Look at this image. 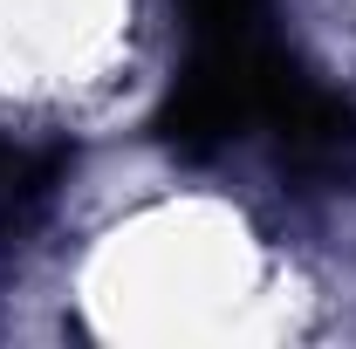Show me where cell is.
Here are the masks:
<instances>
[{
    "mask_svg": "<svg viewBox=\"0 0 356 349\" xmlns=\"http://www.w3.org/2000/svg\"><path fill=\"white\" fill-rule=\"evenodd\" d=\"M83 288L110 336H240L267 302V247L213 199H165L131 213L89 254Z\"/></svg>",
    "mask_w": 356,
    "mask_h": 349,
    "instance_id": "1",
    "label": "cell"
},
{
    "mask_svg": "<svg viewBox=\"0 0 356 349\" xmlns=\"http://www.w3.org/2000/svg\"><path fill=\"white\" fill-rule=\"evenodd\" d=\"M137 0H0V96L69 103L131 62Z\"/></svg>",
    "mask_w": 356,
    "mask_h": 349,
    "instance_id": "2",
    "label": "cell"
}]
</instances>
